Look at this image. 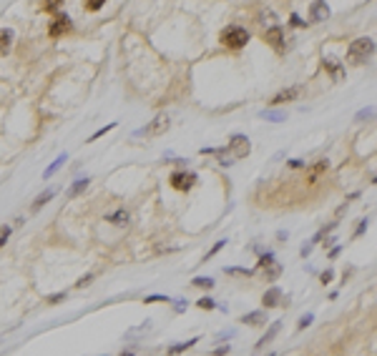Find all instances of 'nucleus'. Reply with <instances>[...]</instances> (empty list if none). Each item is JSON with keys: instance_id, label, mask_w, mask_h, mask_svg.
<instances>
[{"instance_id": "nucleus-41", "label": "nucleus", "mask_w": 377, "mask_h": 356, "mask_svg": "<svg viewBox=\"0 0 377 356\" xmlns=\"http://www.w3.org/2000/svg\"><path fill=\"white\" fill-rule=\"evenodd\" d=\"M219 156H221V153H219ZM231 161H234L231 156H221V158H219V163H221V166H231Z\"/></svg>"}, {"instance_id": "nucleus-34", "label": "nucleus", "mask_w": 377, "mask_h": 356, "mask_svg": "<svg viewBox=\"0 0 377 356\" xmlns=\"http://www.w3.org/2000/svg\"><path fill=\"white\" fill-rule=\"evenodd\" d=\"M8 238H10V226H3L0 228V246H5Z\"/></svg>"}, {"instance_id": "nucleus-10", "label": "nucleus", "mask_w": 377, "mask_h": 356, "mask_svg": "<svg viewBox=\"0 0 377 356\" xmlns=\"http://www.w3.org/2000/svg\"><path fill=\"white\" fill-rule=\"evenodd\" d=\"M324 70L332 76V80L335 83H342L345 80V65H342L339 60H335V58H324Z\"/></svg>"}, {"instance_id": "nucleus-36", "label": "nucleus", "mask_w": 377, "mask_h": 356, "mask_svg": "<svg viewBox=\"0 0 377 356\" xmlns=\"http://www.w3.org/2000/svg\"><path fill=\"white\" fill-rule=\"evenodd\" d=\"M289 20H292V25H294V28H304V25H310V23H304L297 13H292V18H289Z\"/></svg>"}, {"instance_id": "nucleus-8", "label": "nucleus", "mask_w": 377, "mask_h": 356, "mask_svg": "<svg viewBox=\"0 0 377 356\" xmlns=\"http://www.w3.org/2000/svg\"><path fill=\"white\" fill-rule=\"evenodd\" d=\"M282 301H284V291H282L279 286H272V289H267V291H264V296H262V304H264L267 309L282 306Z\"/></svg>"}, {"instance_id": "nucleus-3", "label": "nucleus", "mask_w": 377, "mask_h": 356, "mask_svg": "<svg viewBox=\"0 0 377 356\" xmlns=\"http://www.w3.org/2000/svg\"><path fill=\"white\" fill-rule=\"evenodd\" d=\"M224 151H229L231 158H247V156L251 153V143H249V138H247V136L234 133V136L229 138V143H227Z\"/></svg>"}, {"instance_id": "nucleus-5", "label": "nucleus", "mask_w": 377, "mask_h": 356, "mask_svg": "<svg viewBox=\"0 0 377 356\" xmlns=\"http://www.w3.org/2000/svg\"><path fill=\"white\" fill-rule=\"evenodd\" d=\"M264 43H269L274 50H284V28L282 25H277V23H274V25H269L267 30H264Z\"/></svg>"}, {"instance_id": "nucleus-2", "label": "nucleus", "mask_w": 377, "mask_h": 356, "mask_svg": "<svg viewBox=\"0 0 377 356\" xmlns=\"http://www.w3.org/2000/svg\"><path fill=\"white\" fill-rule=\"evenodd\" d=\"M249 30L242 28V25H229L221 30V43H224L227 48H244L249 43Z\"/></svg>"}, {"instance_id": "nucleus-35", "label": "nucleus", "mask_w": 377, "mask_h": 356, "mask_svg": "<svg viewBox=\"0 0 377 356\" xmlns=\"http://www.w3.org/2000/svg\"><path fill=\"white\" fill-rule=\"evenodd\" d=\"M319 278H322V283H330V281L335 278V271H332V269H324V271L319 274Z\"/></svg>"}, {"instance_id": "nucleus-44", "label": "nucleus", "mask_w": 377, "mask_h": 356, "mask_svg": "<svg viewBox=\"0 0 377 356\" xmlns=\"http://www.w3.org/2000/svg\"><path fill=\"white\" fill-rule=\"evenodd\" d=\"M88 283H91V276H83V278H81V281H78V286H81V289H83V286H88Z\"/></svg>"}, {"instance_id": "nucleus-20", "label": "nucleus", "mask_w": 377, "mask_h": 356, "mask_svg": "<svg viewBox=\"0 0 377 356\" xmlns=\"http://www.w3.org/2000/svg\"><path fill=\"white\" fill-rule=\"evenodd\" d=\"M53 193H56V191H45V193H41L38 198L33 201V206H30V208H33V211H41V208H43V206H45L50 198H53Z\"/></svg>"}, {"instance_id": "nucleus-9", "label": "nucleus", "mask_w": 377, "mask_h": 356, "mask_svg": "<svg viewBox=\"0 0 377 356\" xmlns=\"http://www.w3.org/2000/svg\"><path fill=\"white\" fill-rule=\"evenodd\" d=\"M302 96V85H292V88H284V91H279L277 96L272 98V105H282V103H289Z\"/></svg>"}, {"instance_id": "nucleus-7", "label": "nucleus", "mask_w": 377, "mask_h": 356, "mask_svg": "<svg viewBox=\"0 0 377 356\" xmlns=\"http://www.w3.org/2000/svg\"><path fill=\"white\" fill-rule=\"evenodd\" d=\"M332 15L330 5L324 3V0H314V3L310 5V20L312 23H322V20H327V18Z\"/></svg>"}, {"instance_id": "nucleus-37", "label": "nucleus", "mask_w": 377, "mask_h": 356, "mask_svg": "<svg viewBox=\"0 0 377 356\" xmlns=\"http://www.w3.org/2000/svg\"><path fill=\"white\" fill-rule=\"evenodd\" d=\"M224 246H227V241H216V243H214V248H211V251L207 254V258H211L214 254H219V251H221V248H224Z\"/></svg>"}, {"instance_id": "nucleus-19", "label": "nucleus", "mask_w": 377, "mask_h": 356, "mask_svg": "<svg viewBox=\"0 0 377 356\" xmlns=\"http://www.w3.org/2000/svg\"><path fill=\"white\" fill-rule=\"evenodd\" d=\"M264 120H272V123H282V120H287V113H282V111H262L259 113Z\"/></svg>"}, {"instance_id": "nucleus-1", "label": "nucleus", "mask_w": 377, "mask_h": 356, "mask_svg": "<svg viewBox=\"0 0 377 356\" xmlns=\"http://www.w3.org/2000/svg\"><path fill=\"white\" fill-rule=\"evenodd\" d=\"M372 53H375V40L372 38H357L347 48V60L352 65H362V63H367L372 58Z\"/></svg>"}, {"instance_id": "nucleus-30", "label": "nucleus", "mask_w": 377, "mask_h": 356, "mask_svg": "<svg viewBox=\"0 0 377 356\" xmlns=\"http://www.w3.org/2000/svg\"><path fill=\"white\" fill-rule=\"evenodd\" d=\"M61 3H63V0H43V10L53 13V10H58V8H61Z\"/></svg>"}, {"instance_id": "nucleus-22", "label": "nucleus", "mask_w": 377, "mask_h": 356, "mask_svg": "<svg viewBox=\"0 0 377 356\" xmlns=\"http://www.w3.org/2000/svg\"><path fill=\"white\" fill-rule=\"evenodd\" d=\"M264 271H267V278L269 281H277L279 274H282V266L279 263H269V266H264Z\"/></svg>"}, {"instance_id": "nucleus-43", "label": "nucleus", "mask_w": 377, "mask_h": 356, "mask_svg": "<svg viewBox=\"0 0 377 356\" xmlns=\"http://www.w3.org/2000/svg\"><path fill=\"white\" fill-rule=\"evenodd\" d=\"M231 351V346L227 344V346H219V349H214V354H229Z\"/></svg>"}, {"instance_id": "nucleus-27", "label": "nucleus", "mask_w": 377, "mask_h": 356, "mask_svg": "<svg viewBox=\"0 0 377 356\" xmlns=\"http://www.w3.org/2000/svg\"><path fill=\"white\" fill-rule=\"evenodd\" d=\"M156 301H166V304H171V298L166 294H151V296H146V304H156Z\"/></svg>"}, {"instance_id": "nucleus-28", "label": "nucleus", "mask_w": 377, "mask_h": 356, "mask_svg": "<svg viewBox=\"0 0 377 356\" xmlns=\"http://www.w3.org/2000/svg\"><path fill=\"white\" fill-rule=\"evenodd\" d=\"M106 5V0H85V8H88L91 13H96V10H101Z\"/></svg>"}, {"instance_id": "nucleus-40", "label": "nucleus", "mask_w": 377, "mask_h": 356, "mask_svg": "<svg viewBox=\"0 0 377 356\" xmlns=\"http://www.w3.org/2000/svg\"><path fill=\"white\" fill-rule=\"evenodd\" d=\"M367 223H370L367 218H365V221H359V226H357V234H355V236H362V234H365V228H367Z\"/></svg>"}, {"instance_id": "nucleus-12", "label": "nucleus", "mask_w": 377, "mask_h": 356, "mask_svg": "<svg viewBox=\"0 0 377 356\" xmlns=\"http://www.w3.org/2000/svg\"><path fill=\"white\" fill-rule=\"evenodd\" d=\"M242 324H249V326H262L267 324V314L264 311H249L242 316Z\"/></svg>"}, {"instance_id": "nucleus-25", "label": "nucleus", "mask_w": 377, "mask_h": 356, "mask_svg": "<svg viewBox=\"0 0 377 356\" xmlns=\"http://www.w3.org/2000/svg\"><path fill=\"white\" fill-rule=\"evenodd\" d=\"M196 306H199V309H204V311H211V309H216V301H211L209 296H204V298H199V301H196Z\"/></svg>"}, {"instance_id": "nucleus-23", "label": "nucleus", "mask_w": 377, "mask_h": 356, "mask_svg": "<svg viewBox=\"0 0 377 356\" xmlns=\"http://www.w3.org/2000/svg\"><path fill=\"white\" fill-rule=\"evenodd\" d=\"M191 283H194V286H199V289H214V278L211 276H196Z\"/></svg>"}, {"instance_id": "nucleus-24", "label": "nucleus", "mask_w": 377, "mask_h": 356, "mask_svg": "<svg viewBox=\"0 0 377 356\" xmlns=\"http://www.w3.org/2000/svg\"><path fill=\"white\" fill-rule=\"evenodd\" d=\"M372 118H375V108L370 105V108H362L355 116V123H365V120H372Z\"/></svg>"}, {"instance_id": "nucleus-16", "label": "nucleus", "mask_w": 377, "mask_h": 356, "mask_svg": "<svg viewBox=\"0 0 377 356\" xmlns=\"http://www.w3.org/2000/svg\"><path fill=\"white\" fill-rule=\"evenodd\" d=\"M327 168H330V161H317V163L310 168V173H307V183H314Z\"/></svg>"}, {"instance_id": "nucleus-45", "label": "nucleus", "mask_w": 377, "mask_h": 356, "mask_svg": "<svg viewBox=\"0 0 377 356\" xmlns=\"http://www.w3.org/2000/svg\"><path fill=\"white\" fill-rule=\"evenodd\" d=\"M339 251H342V246H335V248H332V251H330V256H332V258H335V256H337V254H339Z\"/></svg>"}, {"instance_id": "nucleus-26", "label": "nucleus", "mask_w": 377, "mask_h": 356, "mask_svg": "<svg viewBox=\"0 0 377 356\" xmlns=\"http://www.w3.org/2000/svg\"><path fill=\"white\" fill-rule=\"evenodd\" d=\"M312 321H314V314H304V316L299 318V321H297V329H299V331H304V329L310 326Z\"/></svg>"}, {"instance_id": "nucleus-21", "label": "nucleus", "mask_w": 377, "mask_h": 356, "mask_svg": "<svg viewBox=\"0 0 377 356\" xmlns=\"http://www.w3.org/2000/svg\"><path fill=\"white\" fill-rule=\"evenodd\" d=\"M194 344H199V339H188V341H179V344H174V346H168V354H181V351H186V349H191Z\"/></svg>"}, {"instance_id": "nucleus-38", "label": "nucleus", "mask_w": 377, "mask_h": 356, "mask_svg": "<svg viewBox=\"0 0 377 356\" xmlns=\"http://www.w3.org/2000/svg\"><path fill=\"white\" fill-rule=\"evenodd\" d=\"M65 298V294H53V296H48L45 301H48V304H58V301H63Z\"/></svg>"}, {"instance_id": "nucleus-13", "label": "nucleus", "mask_w": 377, "mask_h": 356, "mask_svg": "<svg viewBox=\"0 0 377 356\" xmlns=\"http://www.w3.org/2000/svg\"><path fill=\"white\" fill-rule=\"evenodd\" d=\"M106 221H108V223H113V226H126V223L131 221V216H128V211H126V208H118V211L108 213Z\"/></svg>"}, {"instance_id": "nucleus-39", "label": "nucleus", "mask_w": 377, "mask_h": 356, "mask_svg": "<svg viewBox=\"0 0 377 356\" xmlns=\"http://www.w3.org/2000/svg\"><path fill=\"white\" fill-rule=\"evenodd\" d=\"M174 311H176V314L186 311V301H174Z\"/></svg>"}, {"instance_id": "nucleus-32", "label": "nucleus", "mask_w": 377, "mask_h": 356, "mask_svg": "<svg viewBox=\"0 0 377 356\" xmlns=\"http://www.w3.org/2000/svg\"><path fill=\"white\" fill-rule=\"evenodd\" d=\"M259 20H262V25H274V13L272 10H264L259 15Z\"/></svg>"}, {"instance_id": "nucleus-31", "label": "nucleus", "mask_w": 377, "mask_h": 356, "mask_svg": "<svg viewBox=\"0 0 377 356\" xmlns=\"http://www.w3.org/2000/svg\"><path fill=\"white\" fill-rule=\"evenodd\" d=\"M116 126H118V123H108L106 128H98V131H96V133L91 136V140H96V138H101V136H106V133H108V131H113Z\"/></svg>"}, {"instance_id": "nucleus-4", "label": "nucleus", "mask_w": 377, "mask_h": 356, "mask_svg": "<svg viewBox=\"0 0 377 356\" xmlns=\"http://www.w3.org/2000/svg\"><path fill=\"white\" fill-rule=\"evenodd\" d=\"M168 116H156L148 126H144V128H139L136 131V136H161V133H166L168 131Z\"/></svg>"}, {"instance_id": "nucleus-17", "label": "nucleus", "mask_w": 377, "mask_h": 356, "mask_svg": "<svg viewBox=\"0 0 377 356\" xmlns=\"http://www.w3.org/2000/svg\"><path fill=\"white\" fill-rule=\"evenodd\" d=\"M13 38H15V35H13V30H10V28H0V56L10 50Z\"/></svg>"}, {"instance_id": "nucleus-11", "label": "nucleus", "mask_w": 377, "mask_h": 356, "mask_svg": "<svg viewBox=\"0 0 377 356\" xmlns=\"http://www.w3.org/2000/svg\"><path fill=\"white\" fill-rule=\"evenodd\" d=\"M71 28H73V23H71V18H68V15H58V18H56V20H53V25H50V28H48V33H50V35H53V38H58V35L68 33V30H71Z\"/></svg>"}, {"instance_id": "nucleus-15", "label": "nucleus", "mask_w": 377, "mask_h": 356, "mask_svg": "<svg viewBox=\"0 0 377 356\" xmlns=\"http://www.w3.org/2000/svg\"><path fill=\"white\" fill-rule=\"evenodd\" d=\"M88 183H91L88 176H85V178H78V181H73V186L65 191V196H68V198H76V196H81L85 188H88Z\"/></svg>"}, {"instance_id": "nucleus-42", "label": "nucleus", "mask_w": 377, "mask_h": 356, "mask_svg": "<svg viewBox=\"0 0 377 356\" xmlns=\"http://www.w3.org/2000/svg\"><path fill=\"white\" fill-rule=\"evenodd\" d=\"M304 166V161H299V158H292V161H289V168H302Z\"/></svg>"}, {"instance_id": "nucleus-29", "label": "nucleus", "mask_w": 377, "mask_h": 356, "mask_svg": "<svg viewBox=\"0 0 377 356\" xmlns=\"http://www.w3.org/2000/svg\"><path fill=\"white\" fill-rule=\"evenodd\" d=\"M229 276H251L254 271L251 269H234V266H231V269H224Z\"/></svg>"}, {"instance_id": "nucleus-18", "label": "nucleus", "mask_w": 377, "mask_h": 356, "mask_svg": "<svg viewBox=\"0 0 377 356\" xmlns=\"http://www.w3.org/2000/svg\"><path fill=\"white\" fill-rule=\"evenodd\" d=\"M65 161H68V156H65V153H61V156L56 158V161H53V163H50V166L43 171V178H50V176H56V173L63 168V163H65Z\"/></svg>"}, {"instance_id": "nucleus-33", "label": "nucleus", "mask_w": 377, "mask_h": 356, "mask_svg": "<svg viewBox=\"0 0 377 356\" xmlns=\"http://www.w3.org/2000/svg\"><path fill=\"white\" fill-rule=\"evenodd\" d=\"M269 263H274V254H272V251H267V254L259 258V269H264V266H269Z\"/></svg>"}, {"instance_id": "nucleus-14", "label": "nucleus", "mask_w": 377, "mask_h": 356, "mask_svg": "<svg viewBox=\"0 0 377 356\" xmlns=\"http://www.w3.org/2000/svg\"><path fill=\"white\" fill-rule=\"evenodd\" d=\"M279 329H282V321H274V324L269 326V331H267V334L262 336V339H259V344H256V351H262L267 344H272V339L279 334Z\"/></svg>"}, {"instance_id": "nucleus-6", "label": "nucleus", "mask_w": 377, "mask_h": 356, "mask_svg": "<svg viewBox=\"0 0 377 356\" xmlns=\"http://www.w3.org/2000/svg\"><path fill=\"white\" fill-rule=\"evenodd\" d=\"M196 183V176L191 171H176V173H171V186H174L176 191H188Z\"/></svg>"}]
</instances>
